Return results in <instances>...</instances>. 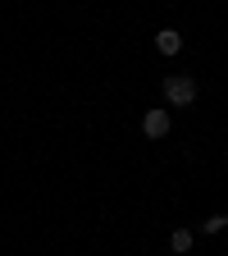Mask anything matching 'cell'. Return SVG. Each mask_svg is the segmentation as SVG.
<instances>
[{
    "label": "cell",
    "mask_w": 228,
    "mask_h": 256,
    "mask_svg": "<svg viewBox=\"0 0 228 256\" xmlns=\"http://www.w3.org/2000/svg\"><path fill=\"white\" fill-rule=\"evenodd\" d=\"M165 101L169 106H192L197 101V78L192 74H169L165 78Z\"/></svg>",
    "instance_id": "1"
},
{
    "label": "cell",
    "mask_w": 228,
    "mask_h": 256,
    "mask_svg": "<svg viewBox=\"0 0 228 256\" xmlns=\"http://www.w3.org/2000/svg\"><path fill=\"white\" fill-rule=\"evenodd\" d=\"M169 128H174V124H169V110H146V114H142V133H146V138H155V142L165 138Z\"/></svg>",
    "instance_id": "2"
},
{
    "label": "cell",
    "mask_w": 228,
    "mask_h": 256,
    "mask_svg": "<svg viewBox=\"0 0 228 256\" xmlns=\"http://www.w3.org/2000/svg\"><path fill=\"white\" fill-rule=\"evenodd\" d=\"M155 50H160V55H178V50H183V32H178V28H160V32H155Z\"/></svg>",
    "instance_id": "3"
},
{
    "label": "cell",
    "mask_w": 228,
    "mask_h": 256,
    "mask_svg": "<svg viewBox=\"0 0 228 256\" xmlns=\"http://www.w3.org/2000/svg\"><path fill=\"white\" fill-rule=\"evenodd\" d=\"M169 252H174V256H187V252H192V229H174V234H169Z\"/></svg>",
    "instance_id": "4"
},
{
    "label": "cell",
    "mask_w": 228,
    "mask_h": 256,
    "mask_svg": "<svg viewBox=\"0 0 228 256\" xmlns=\"http://www.w3.org/2000/svg\"><path fill=\"white\" fill-rule=\"evenodd\" d=\"M201 229H206V234H224V229H228V215H224V210H219V215H210Z\"/></svg>",
    "instance_id": "5"
}]
</instances>
